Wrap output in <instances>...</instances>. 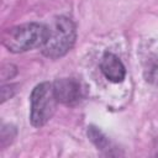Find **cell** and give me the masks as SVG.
<instances>
[{
  "mask_svg": "<svg viewBox=\"0 0 158 158\" xmlns=\"http://www.w3.org/2000/svg\"><path fill=\"white\" fill-rule=\"evenodd\" d=\"M48 37V27L42 23L30 22L7 28L2 33V44L14 53L26 52L43 47Z\"/></svg>",
  "mask_w": 158,
  "mask_h": 158,
  "instance_id": "6da1fadb",
  "label": "cell"
},
{
  "mask_svg": "<svg viewBox=\"0 0 158 158\" xmlns=\"http://www.w3.org/2000/svg\"><path fill=\"white\" fill-rule=\"evenodd\" d=\"M77 37L75 25L67 16H58L48 27V37L42 47V53L48 58H59L73 47Z\"/></svg>",
  "mask_w": 158,
  "mask_h": 158,
  "instance_id": "7a4b0ae2",
  "label": "cell"
},
{
  "mask_svg": "<svg viewBox=\"0 0 158 158\" xmlns=\"http://www.w3.org/2000/svg\"><path fill=\"white\" fill-rule=\"evenodd\" d=\"M31 114L30 120L35 127L46 125L54 114L57 99L53 91V84L44 81L35 86L31 98Z\"/></svg>",
  "mask_w": 158,
  "mask_h": 158,
  "instance_id": "3957f363",
  "label": "cell"
},
{
  "mask_svg": "<svg viewBox=\"0 0 158 158\" xmlns=\"http://www.w3.org/2000/svg\"><path fill=\"white\" fill-rule=\"evenodd\" d=\"M53 91L57 101L64 105H74L81 96L80 84L73 78L57 79L53 83Z\"/></svg>",
  "mask_w": 158,
  "mask_h": 158,
  "instance_id": "277c9868",
  "label": "cell"
},
{
  "mask_svg": "<svg viewBox=\"0 0 158 158\" xmlns=\"http://www.w3.org/2000/svg\"><path fill=\"white\" fill-rule=\"evenodd\" d=\"M100 68L104 75L106 77V79L112 83H121L125 79V75H126L125 67L122 62L118 59V57L115 56L114 53L106 52L102 56Z\"/></svg>",
  "mask_w": 158,
  "mask_h": 158,
  "instance_id": "5b68a950",
  "label": "cell"
},
{
  "mask_svg": "<svg viewBox=\"0 0 158 158\" xmlns=\"http://www.w3.org/2000/svg\"><path fill=\"white\" fill-rule=\"evenodd\" d=\"M143 68L144 79L153 85H158V54L149 56L144 62Z\"/></svg>",
  "mask_w": 158,
  "mask_h": 158,
  "instance_id": "8992f818",
  "label": "cell"
},
{
  "mask_svg": "<svg viewBox=\"0 0 158 158\" xmlns=\"http://www.w3.org/2000/svg\"><path fill=\"white\" fill-rule=\"evenodd\" d=\"M88 137H89L90 141L98 147V149H107L109 141H107V138L102 135V132L99 131L98 128L90 126L89 130H88Z\"/></svg>",
  "mask_w": 158,
  "mask_h": 158,
  "instance_id": "52a82bcc",
  "label": "cell"
}]
</instances>
